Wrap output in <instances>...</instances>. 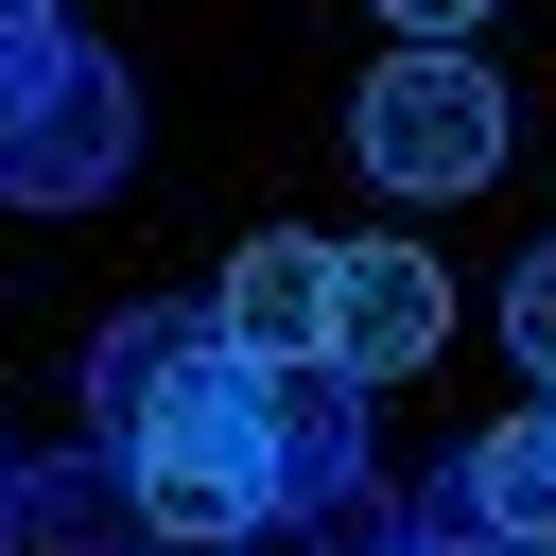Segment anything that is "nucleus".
<instances>
[{
    "instance_id": "nucleus-11",
    "label": "nucleus",
    "mask_w": 556,
    "mask_h": 556,
    "mask_svg": "<svg viewBox=\"0 0 556 556\" xmlns=\"http://www.w3.org/2000/svg\"><path fill=\"white\" fill-rule=\"evenodd\" d=\"M504 348H521V382L556 400V243H539V261L504 278Z\"/></svg>"
},
{
    "instance_id": "nucleus-10",
    "label": "nucleus",
    "mask_w": 556,
    "mask_h": 556,
    "mask_svg": "<svg viewBox=\"0 0 556 556\" xmlns=\"http://www.w3.org/2000/svg\"><path fill=\"white\" fill-rule=\"evenodd\" d=\"M70 70V17H0V139L35 122V87Z\"/></svg>"
},
{
    "instance_id": "nucleus-9",
    "label": "nucleus",
    "mask_w": 556,
    "mask_h": 556,
    "mask_svg": "<svg viewBox=\"0 0 556 556\" xmlns=\"http://www.w3.org/2000/svg\"><path fill=\"white\" fill-rule=\"evenodd\" d=\"M226 556H417V504H400L382 469H348V486H295V504H261Z\"/></svg>"
},
{
    "instance_id": "nucleus-14",
    "label": "nucleus",
    "mask_w": 556,
    "mask_h": 556,
    "mask_svg": "<svg viewBox=\"0 0 556 556\" xmlns=\"http://www.w3.org/2000/svg\"><path fill=\"white\" fill-rule=\"evenodd\" d=\"M0 17H70V0H0Z\"/></svg>"
},
{
    "instance_id": "nucleus-2",
    "label": "nucleus",
    "mask_w": 556,
    "mask_h": 556,
    "mask_svg": "<svg viewBox=\"0 0 556 556\" xmlns=\"http://www.w3.org/2000/svg\"><path fill=\"white\" fill-rule=\"evenodd\" d=\"M348 156L382 174V191H486L504 174V87H486V52L469 35H400L382 70H365V104H348Z\"/></svg>"
},
{
    "instance_id": "nucleus-4",
    "label": "nucleus",
    "mask_w": 556,
    "mask_h": 556,
    "mask_svg": "<svg viewBox=\"0 0 556 556\" xmlns=\"http://www.w3.org/2000/svg\"><path fill=\"white\" fill-rule=\"evenodd\" d=\"M434 348H452V278H434L400 226H382V243H330V365H348V382H417Z\"/></svg>"
},
{
    "instance_id": "nucleus-6",
    "label": "nucleus",
    "mask_w": 556,
    "mask_h": 556,
    "mask_svg": "<svg viewBox=\"0 0 556 556\" xmlns=\"http://www.w3.org/2000/svg\"><path fill=\"white\" fill-rule=\"evenodd\" d=\"M208 313H226L261 365H330V243H313V226H261V243L208 278Z\"/></svg>"
},
{
    "instance_id": "nucleus-15",
    "label": "nucleus",
    "mask_w": 556,
    "mask_h": 556,
    "mask_svg": "<svg viewBox=\"0 0 556 556\" xmlns=\"http://www.w3.org/2000/svg\"><path fill=\"white\" fill-rule=\"evenodd\" d=\"M0 486H17V452H0Z\"/></svg>"
},
{
    "instance_id": "nucleus-12",
    "label": "nucleus",
    "mask_w": 556,
    "mask_h": 556,
    "mask_svg": "<svg viewBox=\"0 0 556 556\" xmlns=\"http://www.w3.org/2000/svg\"><path fill=\"white\" fill-rule=\"evenodd\" d=\"M417 556H521V539H486V521H452V504H417Z\"/></svg>"
},
{
    "instance_id": "nucleus-1",
    "label": "nucleus",
    "mask_w": 556,
    "mask_h": 556,
    "mask_svg": "<svg viewBox=\"0 0 556 556\" xmlns=\"http://www.w3.org/2000/svg\"><path fill=\"white\" fill-rule=\"evenodd\" d=\"M122 469H139V504H156V539H174V556H226V539L278 504V452H261V348H243V330H208V365L122 434Z\"/></svg>"
},
{
    "instance_id": "nucleus-13",
    "label": "nucleus",
    "mask_w": 556,
    "mask_h": 556,
    "mask_svg": "<svg viewBox=\"0 0 556 556\" xmlns=\"http://www.w3.org/2000/svg\"><path fill=\"white\" fill-rule=\"evenodd\" d=\"M486 0H382V35H469Z\"/></svg>"
},
{
    "instance_id": "nucleus-5",
    "label": "nucleus",
    "mask_w": 556,
    "mask_h": 556,
    "mask_svg": "<svg viewBox=\"0 0 556 556\" xmlns=\"http://www.w3.org/2000/svg\"><path fill=\"white\" fill-rule=\"evenodd\" d=\"M0 556H174V539H156L139 469L87 434V452H35V469L0 486Z\"/></svg>"
},
{
    "instance_id": "nucleus-3",
    "label": "nucleus",
    "mask_w": 556,
    "mask_h": 556,
    "mask_svg": "<svg viewBox=\"0 0 556 556\" xmlns=\"http://www.w3.org/2000/svg\"><path fill=\"white\" fill-rule=\"evenodd\" d=\"M122 156H139V87H122V52L70 35V70H52L35 122L0 139V191H17V208H87V191H122Z\"/></svg>"
},
{
    "instance_id": "nucleus-7",
    "label": "nucleus",
    "mask_w": 556,
    "mask_h": 556,
    "mask_svg": "<svg viewBox=\"0 0 556 556\" xmlns=\"http://www.w3.org/2000/svg\"><path fill=\"white\" fill-rule=\"evenodd\" d=\"M434 504L486 521V539H521V556H556V400H539V417H486V434L434 469Z\"/></svg>"
},
{
    "instance_id": "nucleus-8",
    "label": "nucleus",
    "mask_w": 556,
    "mask_h": 556,
    "mask_svg": "<svg viewBox=\"0 0 556 556\" xmlns=\"http://www.w3.org/2000/svg\"><path fill=\"white\" fill-rule=\"evenodd\" d=\"M208 330H226L208 295H156V313H122V330L87 348V434L122 452V434H139V417H156V400H174V382L208 365Z\"/></svg>"
}]
</instances>
